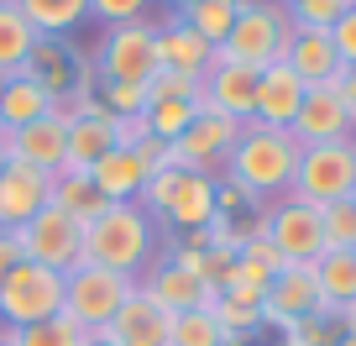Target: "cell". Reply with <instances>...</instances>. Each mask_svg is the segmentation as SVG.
<instances>
[{"instance_id": "6da1fadb", "label": "cell", "mask_w": 356, "mask_h": 346, "mask_svg": "<svg viewBox=\"0 0 356 346\" xmlns=\"http://www.w3.org/2000/svg\"><path fill=\"white\" fill-rule=\"evenodd\" d=\"M299 136L278 132V126H257L246 121L241 136H236L231 157H225V179H236L241 189H252L257 200H283L293 184V168H299Z\"/></svg>"}, {"instance_id": "7a4b0ae2", "label": "cell", "mask_w": 356, "mask_h": 346, "mask_svg": "<svg viewBox=\"0 0 356 346\" xmlns=\"http://www.w3.org/2000/svg\"><path fill=\"white\" fill-rule=\"evenodd\" d=\"M157 246V221L142 205H105L95 221L84 226V262L89 268H111V273H142L152 262Z\"/></svg>"}, {"instance_id": "3957f363", "label": "cell", "mask_w": 356, "mask_h": 346, "mask_svg": "<svg viewBox=\"0 0 356 346\" xmlns=\"http://www.w3.org/2000/svg\"><path fill=\"white\" fill-rule=\"evenodd\" d=\"M289 37H293L289 6H278V0H246L236 26H231V37L215 47L210 63H241V68H257V74H262V68L283 63Z\"/></svg>"}, {"instance_id": "277c9868", "label": "cell", "mask_w": 356, "mask_h": 346, "mask_svg": "<svg viewBox=\"0 0 356 346\" xmlns=\"http://www.w3.org/2000/svg\"><path fill=\"white\" fill-rule=\"evenodd\" d=\"M131 289H136L131 273H111V268L79 262L74 273H63V315L84 336H100V331H111L115 310L131 299Z\"/></svg>"}, {"instance_id": "5b68a950", "label": "cell", "mask_w": 356, "mask_h": 346, "mask_svg": "<svg viewBox=\"0 0 356 346\" xmlns=\"http://www.w3.org/2000/svg\"><path fill=\"white\" fill-rule=\"evenodd\" d=\"M95 84H152L157 63V26L152 22H126L105 26V37L89 47Z\"/></svg>"}, {"instance_id": "8992f818", "label": "cell", "mask_w": 356, "mask_h": 346, "mask_svg": "<svg viewBox=\"0 0 356 346\" xmlns=\"http://www.w3.org/2000/svg\"><path fill=\"white\" fill-rule=\"evenodd\" d=\"M26 79H37L47 95H53L58 111L89 100L95 95V63H89V47H79L74 37H37L32 58L22 68Z\"/></svg>"}, {"instance_id": "52a82bcc", "label": "cell", "mask_w": 356, "mask_h": 346, "mask_svg": "<svg viewBox=\"0 0 356 346\" xmlns=\"http://www.w3.org/2000/svg\"><path fill=\"white\" fill-rule=\"evenodd\" d=\"M351 189H356V142H320L299 152V168L289 184L293 200L325 210V205L351 200Z\"/></svg>"}, {"instance_id": "ba28073f", "label": "cell", "mask_w": 356, "mask_h": 346, "mask_svg": "<svg viewBox=\"0 0 356 346\" xmlns=\"http://www.w3.org/2000/svg\"><path fill=\"white\" fill-rule=\"evenodd\" d=\"M53 315H63V273L37 268V262H16L0 278V325L26 331V325H42Z\"/></svg>"}, {"instance_id": "9c48e42d", "label": "cell", "mask_w": 356, "mask_h": 346, "mask_svg": "<svg viewBox=\"0 0 356 346\" xmlns=\"http://www.w3.org/2000/svg\"><path fill=\"white\" fill-rule=\"evenodd\" d=\"M16 242H22V257L37 262V268L74 273L79 262H84V226L68 210H58V205H42V210L16 231Z\"/></svg>"}, {"instance_id": "30bf717a", "label": "cell", "mask_w": 356, "mask_h": 346, "mask_svg": "<svg viewBox=\"0 0 356 346\" xmlns=\"http://www.w3.org/2000/svg\"><path fill=\"white\" fill-rule=\"evenodd\" d=\"M262 236L278 246L283 262H320L325 257V226H320V210L293 194L273 200L262 210Z\"/></svg>"}, {"instance_id": "8fae6325", "label": "cell", "mask_w": 356, "mask_h": 346, "mask_svg": "<svg viewBox=\"0 0 356 346\" xmlns=\"http://www.w3.org/2000/svg\"><path fill=\"white\" fill-rule=\"evenodd\" d=\"M236 136H241V121H231L220 111H200L189 121V132L173 142V168H184V173H215V168H225Z\"/></svg>"}, {"instance_id": "7c38bea8", "label": "cell", "mask_w": 356, "mask_h": 346, "mask_svg": "<svg viewBox=\"0 0 356 346\" xmlns=\"http://www.w3.org/2000/svg\"><path fill=\"white\" fill-rule=\"evenodd\" d=\"M320 310H325V299H320V283H314V262H283L278 278L262 289V325L289 331L293 320L320 315Z\"/></svg>"}, {"instance_id": "4fadbf2b", "label": "cell", "mask_w": 356, "mask_h": 346, "mask_svg": "<svg viewBox=\"0 0 356 346\" xmlns=\"http://www.w3.org/2000/svg\"><path fill=\"white\" fill-rule=\"evenodd\" d=\"M68 147H63V168H74V173H89V168L100 163L115 142V116H105V105L89 95V100L68 105Z\"/></svg>"}, {"instance_id": "5bb4252c", "label": "cell", "mask_w": 356, "mask_h": 346, "mask_svg": "<svg viewBox=\"0 0 356 346\" xmlns=\"http://www.w3.org/2000/svg\"><path fill=\"white\" fill-rule=\"evenodd\" d=\"M299 136V147H320V142H351L356 136V116L351 105L341 100L335 84H320V90H304V105L289 126Z\"/></svg>"}, {"instance_id": "9a60e30c", "label": "cell", "mask_w": 356, "mask_h": 346, "mask_svg": "<svg viewBox=\"0 0 356 346\" xmlns=\"http://www.w3.org/2000/svg\"><path fill=\"white\" fill-rule=\"evenodd\" d=\"M136 289H142V294H147V299H152L163 315L210 310V299H215V289H210V283H200L189 268H178V262H168V257L136 273Z\"/></svg>"}, {"instance_id": "2e32d148", "label": "cell", "mask_w": 356, "mask_h": 346, "mask_svg": "<svg viewBox=\"0 0 356 346\" xmlns=\"http://www.w3.org/2000/svg\"><path fill=\"white\" fill-rule=\"evenodd\" d=\"M200 105L246 126V121H252V111H257V68L210 63V68H204V79H200Z\"/></svg>"}, {"instance_id": "e0dca14e", "label": "cell", "mask_w": 356, "mask_h": 346, "mask_svg": "<svg viewBox=\"0 0 356 346\" xmlns=\"http://www.w3.org/2000/svg\"><path fill=\"white\" fill-rule=\"evenodd\" d=\"M42 205H53V173H37L11 157V168L0 173V231H22Z\"/></svg>"}, {"instance_id": "ac0fdd59", "label": "cell", "mask_w": 356, "mask_h": 346, "mask_svg": "<svg viewBox=\"0 0 356 346\" xmlns=\"http://www.w3.org/2000/svg\"><path fill=\"white\" fill-rule=\"evenodd\" d=\"M157 221H168L173 236L204 231V226L215 221V173H184V168H178L173 194H168V205H163Z\"/></svg>"}, {"instance_id": "d6986e66", "label": "cell", "mask_w": 356, "mask_h": 346, "mask_svg": "<svg viewBox=\"0 0 356 346\" xmlns=\"http://www.w3.org/2000/svg\"><path fill=\"white\" fill-rule=\"evenodd\" d=\"M283 63L299 74L304 90H320V84H335L341 79V53H335L330 32H314V26H293L289 37V53H283Z\"/></svg>"}, {"instance_id": "ffe728a7", "label": "cell", "mask_w": 356, "mask_h": 346, "mask_svg": "<svg viewBox=\"0 0 356 346\" xmlns=\"http://www.w3.org/2000/svg\"><path fill=\"white\" fill-rule=\"evenodd\" d=\"M299 105H304V84H299V74H293L289 63H273V68L257 74V111H252L257 126L289 132L293 116H299Z\"/></svg>"}, {"instance_id": "44dd1931", "label": "cell", "mask_w": 356, "mask_h": 346, "mask_svg": "<svg viewBox=\"0 0 356 346\" xmlns=\"http://www.w3.org/2000/svg\"><path fill=\"white\" fill-rule=\"evenodd\" d=\"M63 147H68V116L63 111L11 132V157L26 163V168H37V173H58V168H63Z\"/></svg>"}, {"instance_id": "7402d4cb", "label": "cell", "mask_w": 356, "mask_h": 346, "mask_svg": "<svg viewBox=\"0 0 356 346\" xmlns=\"http://www.w3.org/2000/svg\"><path fill=\"white\" fill-rule=\"evenodd\" d=\"M147 179H152V173H147V163H142L136 147H111L100 163L89 168V184H95L111 205H136L142 189H147Z\"/></svg>"}, {"instance_id": "603a6c76", "label": "cell", "mask_w": 356, "mask_h": 346, "mask_svg": "<svg viewBox=\"0 0 356 346\" xmlns=\"http://www.w3.org/2000/svg\"><path fill=\"white\" fill-rule=\"evenodd\" d=\"M215 47L204 42V37H194L189 26L178 22H163L157 26V63L168 68V74H184V79H204V68H210Z\"/></svg>"}, {"instance_id": "cb8c5ba5", "label": "cell", "mask_w": 356, "mask_h": 346, "mask_svg": "<svg viewBox=\"0 0 356 346\" xmlns=\"http://www.w3.org/2000/svg\"><path fill=\"white\" fill-rule=\"evenodd\" d=\"M53 95L37 84V79L26 74H11L6 79V100H0V132H22V126L42 121V116H53Z\"/></svg>"}, {"instance_id": "d4e9b609", "label": "cell", "mask_w": 356, "mask_h": 346, "mask_svg": "<svg viewBox=\"0 0 356 346\" xmlns=\"http://www.w3.org/2000/svg\"><path fill=\"white\" fill-rule=\"evenodd\" d=\"M111 336L121 346H131V341H152V346H163V336H168V315L157 310L152 299H147L142 289H131V299L115 310V320H111Z\"/></svg>"}, {"instance_id": "484cf974", "label": "cell", "mask_w": 356, "mask_h": 346, "mask_svg": "<svg viewBox=\"0 0 356 346\" xmlns=\"http://www.w3.org/2000/svg\"><path fill=\"white\" fill-rule=\"evenodd\" d=\"M210 315H215V325H220V336L252 341V336L262 331V294L257 289H220L210 299Z\"/></svg>"}, {"instance_id": "4316f807", "label": "cell", "mask_w": 356, "mask_h": 346, "mask_svg": "<svg viewBox=\"0 0 356 346\" xmlns=\"http://www.w3.org/2000/svg\"><path fill=\"white\" fill-rule=\"evenodd\" d=\"M37 37H74V26L89 16V0H11Z\"/></svg>"}, {"instance_id": "83f0119b", "label": "cell", "mask_w": 356, "mask_h": 346, "mask_svg": "<svg viewBox=\"0 0 356 346\" xmlns=\"http://www.w3.org/2000/svg\"><path fill=\"white\" fill-rule=\"evenodd\" d=\"M314 283H320L325 310H351L356 304V252H325L314 262Z\"/></svg>"}, {"instance_id": "f1b7e54d", "label": "cell", "mask_w": 356, "mask_h": 346, "mask_svg": "<svg viewBox=\"0 0 356 346\" xmlns=\"http://www.w3.org/2000/svg\"><path fill=\"white\" fill-rule=\"evenodd\" d=\"M53 205H58V210H68L79 226H89V221H95V215H100L111 200H105V194L95 189V184H89V173L58 168V173H53Z\"/></svg>"}, {"instance_id": "f546056e", "label": "cell", "mask_w": 356, "mask_h": 346, "mask_svg": "<svg viewBox=\"0 0 356 346\" xmlns=\"http://www.w3.org/2000/svg\"><path fill=\"white\" fill-rule=\"evenodd\" d=\"M241 6H246V0H194V6H184V11H178V22L189 26L194 37H204L210 47H220L225 37H231Z\"/></svg>"}, {"instance_id": "4dcf8cb0", "label": "cell", "mask_w": 356, "mask_h": 346, "mask_svg": "<svg viewBox=\"0 0 356 346\" xmlns=\"http://www.w3.org/2000/svg\"><path fill=\"white\" fill-rule=\"evenodd\" d=\"M32 47H37V32L26 26V16L16 11V6H0V74L6 79L22 74Z\"/></svg>"}, {"instance_id": "1f68e13d", "label": "cell", "mask_w": 356, "mask_h": 346, "mask_svg": "<svg viewBox=\"0 0 356 346\" xmlns=\"http://www.w3.org/2000/svg\"><path fill=\"white\" fill-rule=\"evenodd\" d=\"M220 325H215L210 310H184V315H168V336L163 346H220Z\"/></svg>"}, {"instance_id": "d6a6232c", "label": "cell", "mask_w": 356, "mask_h": 346, "mask_svg": "<svg viewBox=\"0 0 356 346\" xmlns=\"http://www.w3.org/2000/svg\"><path fill=\"white\" fill-rule=\"evenodd\" d=\"M200 111H204L200 100H163V105H147V116H142V121H147V136H157V142H178Z\"/></svg>"}, {"instance_id": "836d02e7", "label": "cell", "mask_w": 356, "mask_h": 346, "mask_svg": "<svg viewBox=\"0 0 356 346\" xmlns=\"http://www.w3.org/2000/svg\"><path fill=\"white\" fill-rule=\"evenodd\" d=\"M320 226H325V252H356V205L351 200L325 205Z\"/></svg>"}, {"instance_id": "e575fe53", "label": "cell", "mask_w": 356, "mask_h": 346, "mask_svg": "<svg viewBox=\"0 0 356 346\" xmlns=\"http://www.w3.org/2000/svg\"><path fill=\"white\" fill-rule=\"evenodd\" d=\"M89 336L79 331L68 315H53V320L42 325H26V331H16V346H84Z\"/></svg>"}, {"instance_id": "d590c367", "label": "cell", "mask_w": 356, "mask_h": 346, "mask_svg": "<svg viewBox=\"0 0 356 346\" xmlns=\"http://www.w3.org/2000/svg\"><path fill=\"white\" fill-rule=\"evenodd\" d=\"M95 100L105 105V116L131 121V116H147V84H95Z\"/></svg>"}, {"instance_id": "8d00e7d4", "label": "cell", "mask_w": 356, "mask_h": 346, "mask_svg": "<svg viewBox=\"0 0 356 346\" xmlns=\"http://www.w3.org/2000/svg\"><path fill=\"white\" fill-rule=\"evenodd\" d=\"M356 0H293L289 6V22L293 26H314V32H330Z\"/></svg>"}, {"instance_id": "74e56055", "label": "cell", "mask_w": 356, "mask_h": 346, "mask_svg": "<svg viewBox=\"0 0 356 346\" xmlns=\"http://www.w3.org/2000/svg\"><path fill=\"white\" fill-rule=\"evenodd\" d=\"M152 0H89V16L105 26H126V22H147Z\"/></svg>"}, {"instance_id": "f35d334b", "label": "cell", "mask_w": 356, "mask_h": 346, "mask_svg": "<svg viewBox=\"0 0 356 346\" xmlns=\"http://www.w3.org/2000/svg\"><path fill=\"white\" fill-rule=\"evenodd\" d=\"M330 42H335V53H341V63H356V6L330 26Z\"/></svg>"}, {"instance_id": "ab89813d", "label": "cell", "mask_w": 356, "mask_h": 346, "mask_svg": "<svg viewBox=\"0 0 356 346\" xmlns=\"http://www.w3.org/2000/svg\"><path fill=\"white\" fill-rule=\"evenodd\" d=\"M16 262H26V257H22V242H16V231H0V278H6Z\"/></svg>"}, {"instance_id": "60d3db41", "label": "cell", "mask_w": 356, "mask_h": 346, "mask_svg": "<svg viewBox=\"0 0 356 346\" xmlns=\"http://www.w3.org/2000/svg\"><path fill=\"white\" fill-rule=\"evenodd\" d=\"M335 90H341V100L351 105V116H356V63H346V68H341V79H335Z\"/></svg>"}, {"instance_id": "b9f144b4", "label": "cell", "mask_w": 356, "mask_h": 346, "mask_svg": "<svg viewBox=\"0 0 356 346\" xmlns=\"http://www.w3.org/2000/svg\"><path fill=\"white\" fill-rule=\"evenodd\" d=\"M11 168V132H0V173Z\"/></svg>"}, {"instance_id": "7bdbcfd3", "label": "cell", "mask_w": 356, "mask_h": 346, "mask_svg": "<svg viewBox=\"0 0 356 346\" xmlns=\"http://www.w3.org/2000/svg\"><path fill=\"white\" fill-rule=\"evenodd\" d=\"M84 346H121V341H115V336H111V331H100V336H89V341H84Z\"/></svg>"}, {"instance_id": "ee69618b", "label": "cell", "mask_w": 356, "mask_h": 346, "mask_svg": "<svg viewBox=\"0 0 356 346\" xmlns=\"http://www.w3.org/2000/svg\"><path fill=\"white\" fill-rule=\"evenodd\" d=\"M0 346H16V331H11V325H0Z\"/></svg>"}, {"instance_id": "f6af8a7d", "label": "cell", "mask_w": 356, "mask_h": 346, "mask_svg": "<svg viewBox=\"0 0 356 346\" xmlns=\"http://www.w3.org/2000/svg\"><path fill=\"white\" fill-rule=\"evenodd\" d=\"M346 320H351V336H356V304H351V310H346Z\"/></svg>"}, {"instance_id": "bcb514c9", "label": "cell", "mask_w": 356, "mask_h": 346, "mask_svg": "<svg viewBox=\"0 0 356 346\" xmlns=\"http://www.w3.org/2000/svg\"><path fill=\"white\" fill-rule=\"evenodd\" d=\"M168 6H173V11H184V6H194V0H168Z\"/></svg>"}, {"instance_id": "7dc6e473", "label": "cell", "mask_w": 356, "mask_h": 346, "mask_svg": "<svg viewBox=\"0 0 356 346\" xmlns=\"http://www.w3.org/2000/svg\"><path fill=\"white\" fill-rule=\"evenodd\" d=\"M0 100H6V74H0Z\"/></svg>"}, {"instance_id": "c3c4849f", "label": "cell", "mask_w": 356, "mask_h": 346, "mask_svg": "<svg viewBox=\"0 0 356 346\" xmlns=\"http://www.w3.org/2000/svg\"><path fill=\"white\" fill-rule=\"evenodd\" d=\"M131 346H152V341H131Z\"/></svg>"}, {"instance_id": "681fc988", "label": "cell", "mask_w": 356, "mask_h": 346, "mask_svg": "<svg viewBox=\"0 0 356 346\" xmlns=\"http://www.w3.org/2000/svg\"><path fill=\"white\" fill-rule=\"evenodd\" d=\"M278 6H293V0H278Z\"/></svg>"}, {"instance_id": "f907efd6", "label": "cell", "mask_w": 356, "mask_h": 346, "mask_svg": "<svg viewBox=\"0 0 356 346\" xmlns=\"http://www.w3.org/2000/svg\"><path fill=\"white\" fill-rule=\"evenodd\" d=\"M351 205H356V189H351Z\"/></svg>"}, {"instance_id": "816d5d0a", "label": "cell", "mask_w": 356, "mask_h": 346, "mask_svg": "<svg viewBox=\"0 0 356 346\" xmlns=\"http://www.w3.org/2000/svg\"><path fill=\"white\" fill-rule=\"evenodd\" d=\"M0 6H11V0H0Z\"/></svg>"}, {"instance_id": "f5cc1de1", "label": "cell", "mask_w": 356, "mask_h": 346, "mask_svg": "<svg viewBox=\"0 0 356 346\" xmlns=\"http://www.w3.org/2000/svg\"><path fill=\"white\" fill-rule=\"evenodd\" d=\"M351 142H356V136H351Z\"/></svg>"}]
</instances>
